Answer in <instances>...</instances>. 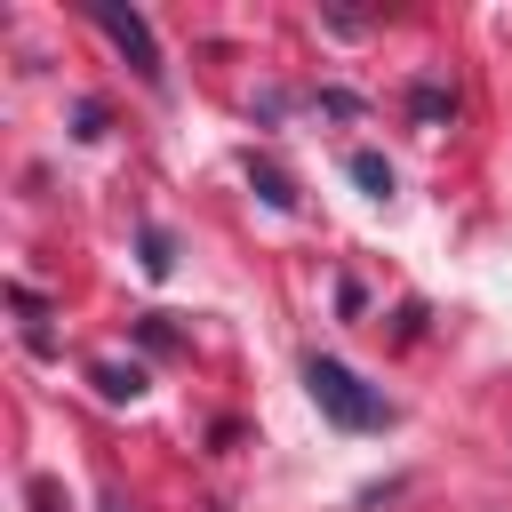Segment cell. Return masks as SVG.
<instances>
[{
	"mask_svg": "<svg viewBox=\"0 0 512 512\" xmlns=\"http://www.w3.org/2000/svg\"><path fill=\"white\" fill-rule=\"evenodd\" d=\"M104 512H128V504H104Z\"/></svg>",
	"mask_w": 512,
	"mask_h": 512,
	"instance_id": "5b68a950",
	"label": "cell"
},
{
	"mask_svg": "<svg viewBox=\"0 0 512 512\" xmlns=\"http://www.w3.org/2000/svg\"><path fill=\"white\" fill-rule=\"evenodd\" d=\"M96 392H104V400H136V392H144V376H136V368H120V360H96Z\"/></svg>",
	"mask_w": 512,
	"mask_h": 512,
	"instance_id": "3957f363",
	"label": "cell"
},
{
	"mask_svg": "<svg viewBox=\"0 0 512 512\" xmlns=\"http://www.w3.org/2000/svg\"><path fill=\"white\" fill-rule=\"evenodd\" d=\"M304 392L320 400V416H328L336 432H384V424H392V400H384L368 376H352L344 360H328V352L304 360Z\"/></svg>",
	"mask_w": 512,
	"mask_h": 512,
	"instance_id": "6da1fadb",
	"label": "cell"
},
{
	"mask_svg": "<svg viewBox=\"0 0 512 512\" xmlns=\"http://www.w3.org/2000/svg\"><path fill=\"white\" fill-rule=\"evenodd\" d=\"M352 176H360V184H368V192H376V200H384V192H392V168H384V160H376V152H352Z\"/></svg>",
	"mask_w": 512,
	"mask_h": 512,
	"instance_id": "277c9868",
	"label": "cell"
},
{
	"mask_svg": "<svg viewBox=\"0 0 512 512\" xmlns=\"http://www.w3.org/2000/svg\"><path fill=\"white\" fill-rule=\"evenodd\" d=\"M88 16H96V24L112 32V48H120L152 88H160V40H152V24H144L136 8H120V0H88Z\"/></svg>",
	"mask_w": 512,
	"mask_h": 512,
	"instance_id": "7a4b0ae2",
	"label": "cell"
}]
</instances>
